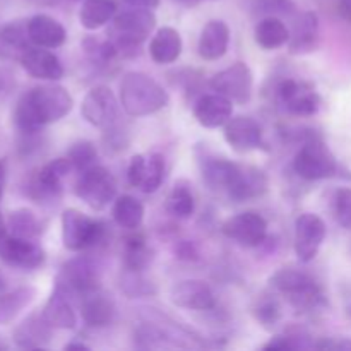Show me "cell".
Segmentation results:
<instances>
[{"mask_svg": "<svg viewBox=\"0 0 351 351\" xmlns=\"http://www.w3.org/2000/svg\"><path fill=\"white\" fill-rule=\"evenodd\" d=\"M74 98L57 84L36 86L24 93L14 108V125L23 136H36L41 129L67 117Z\"/></svg>", "mask_w": 351, "mask_h": 351, "instance_id": "1", "label": "cell"}, {"mask_svg": "<svg viewBox=\"0 0 351 351\" xmlns=\"http://www.w3.org/2000/svg\"><path fill=\"white\" fill-rule=\"evenodd\" d=\"M269 287L276 293L283 295L288 304L300 314H308L328 305L324 288L314 276L300 269L276 271L269 278Z\"/></svg>", "mask_w": 351, "mask_h": 351, "instance_id": "2", "label": "cell"}, {"mask_svg": "<svg viewBox=\"0 0 351 351\" xmlns=\"http://www.w3.org/2000/svg\"><path fill=\"white\" fill-rule=\"evenodd\" d=\"M170 103L167 89L144 72H127L120 81V105L130 117H146Z\"/></svg>", "mask_w": 351, "mask_h": 351, "instance_id": "3", "label": "cell"}, {"mask_svg": "<svg viewBox=\"0 0 351 351\" xmlns=\"http://www.w3.org/2000/svg\"><path fill=\"white\" fill-rule=\"evenodd\" d=\"M154 27H156V16L153 14V9L132 7L115 14L108 40L115 45L119 55L132 57L137 53L141 45L149 38Z\"/></svg>", "mask_w": 351, "mask_h": 351, "instance_id": "4", "label": "cell"}, {"mask_svg": "<svg viewBox=\"0 0 351 351\" xmlns=\"http://www.w3.org/2000/svg\"><path fill=\"white\" fill-rule=\"evenodd\" d=\"M293 171L307 182L324 180L335 177L338 161L319 134H312L302 143L293 158Z\"/></svg>", "mask_w": 351, "mask_h": 351, "instance_id": "5", "label": "cell"}, {"mask_svg": "<svg viewBox=\"0 0 351 351\" xmlns=\"http://www.w3.org/2000/svg\"><path fill=\"white\" fill-rule=\"evenodd\" d=\"M106 225L99 219L89 218L75 208L62 213V242L71 252H84L105 242Z\"/></svg>", "mask_w": 351, "mask_h": 351, "instance_id": "6", "label": "cell"}, {"mask_svg": "<svg viewBox=\"0 0 351 351\" xmlns=\"http://www.w3.org/2000/svg\"><path fill=\"white\" fill-rule=\"evenodd\" d=\"M117 180L108 168L101 165L88 168L79 173L75 182V195L95 211H101L117 199Z\"/></svg>", "mask_w": 351, "mask_h": 351, "instance_id": "7", "label": "cell"}, {"mask_svg": "<svg viewBox=\"0 0 351 351\" xmlns=\"http://www.w3.org/2000/svg\"><path fill=\"white\" fill-rule=\"evenodd\" d=\"M72 167L67 158H57L50 163L38 168L34 173L26 182V194L27 197L33 199L38 204H48L60 199L64 192V180L71 173Z\"/></svg>", "mask_w": 351, "mask_h": 351, "instance_id": "8", "label": "cell"}, {"mask_svg": "<svg viewBox=\"0 0 351 351\" xmlns=\"http://www.w3.org/2000/svg\"><path fill=\"white\" fill-rule=\"evenodd\" d=\"M98 288H101L98 267L91 259L81 256L67 261L55 280V290L69 295L71 298L79 297V300Z\"/></svg>", "mask_w": 351, "mask_h": 351, "instance_id": "9", "label": "cell"}, {"mask_svg": "<svg viewBox=\"0 0 351 351\" xmlns=\"http://www.w3.org/2000/svg\"><path fill=\"white\" fill-rule=\"evenodd\" d=\"M276 99L293 117H314L321 108V96L314 86L297 79H283L276 88Z\"/></svg>", "mask_w": 351, "mask_h": 351, "instance_id": "10", "label": "cell"}, {"mask_svg": "<svg viewBox=\"0 0 351 351\" xmlns=\"http://www.w3.org/2000/svg\"><path fill=\"white\" fill-rule=\"evenodd\" d=\"M209 86L213 91L226 96L233 103L245 105L252 98L254 74L245 62H235L213 75Z\"/></svg>", "mask_w": 351, "mask_h": 351, "instance_id": "11", "label": "cell"}, {"mask_svg": "<svg viewBox=\"0 0 351 351\" xmlns=\"http://www.w3.org/2000/svg\"><path fill=\"white\" fill-rule=\"evenodd\" d=\"M0 261L16 269L34 271L40 269L47 261L43 247L34 240L7 233L0 242Z\"/></svg>", "mask_w": 351, "mask_h": 351, "instance_id": "12", "label": "cell"}, {"mask_svg": "<svg viewBox=\"0 0 351 351\" xmlns=\"http://www.w3.org/2000/svg\"><path fill=\"white\" fill-rule=\"evenodd\" d=\"M221 233L228 240L245 247V249H256V247L263 245L266 240L267 221L259 213H239L223 223Z\"/></svg>", "mask_w": 351, "mask_h": 351, "instance_id": "13", "label": "cell"}, {"mask_svg": "<svg viewBox=\"0 0 351 351\" xmlns=\"http://www.w3.org/2000/svg\"><path fill=\"white\" fill-rule=\"evenodd\" d=\"M328 228L321 216L314 213H304L295 221V254L302 263H311L317 257L322 243H324Z\"/></svg>", "mask_w": 351, "mask_h": 351, "instance_id": "14", "label": "cell"}, {"mask_svg": "<svg viewBox=\"0 0 351 351\" xmlns=\"http://www.w3.org/2000/svg\"><path fill=\"white\" fill-rule=\"evenodd\" d=\"M120 103L113 91L106 86H95L81 103V113L84 120L91 125L106 129L119 122Z\"/></svg>", "mask_w": 351, "mask_h": 351, "instance_id": "15", "label": "cell"}, {"mask_svg": "<svg viewBox=\"0 0 351 351\" xmlns=\"http://www.w3.org/2000/svg\"><path fill=\"white\" fill-rule=\"evenodd\" d=\"M165 178V158L158 153L136 154L127 168V180L132 187L153 194L161 187Z\"/></svg>", "mask_w": 351, "mask_h": 351, "instance_id": "16", "label": "cell"}, {"mask_svg": "<svg viewBox=\"0 0 351 351\" xmlns=\"http://www.w3.org/2000/svg\"><path fill=\"white\" fill-rule=\"evenodd\" d=\"M170 298L177 307L187 308V311L209 312L215 311L218 305L213 288L202 280L178 281L171 287Z\"/></svg>", "mask_w": 351, "mask_h": 351, "instance_id": "17", "label": "cell"}, {"mask_svg": "<svg viewBox=\"0 0 351 351\" xmlns=\"http://www.w3.org/2000/svg\"><path fill=\"white\" fill-rule=\"evenodd\" d=\"M267 187H269V180L261 168L250 167V165H239L226 192L233 201L247 202L263 197L267 192Z\"/></svg>", "mask_w": 351, "mask_h": 351, "instance_id": "18", "label": "cell"}, {"mask_svg": "<svg viewBox=\"0 0 351 351\" xmlns=\"http://www.w3.org/2000/svg\"><path fill=\"white\" fill-rule=\"evenodd\" d=\"M225 141L237 153H250L263 147L264 136L259 122L245 115L232 117L225 125Z\"/></svg>", "mask_w": 351, "mask_h": 351, "instance_id": "19", "label": "cell"}, {"mask_svg": "<svg viewBox=\"0 0 351 351\" xmlns=\"http://www.w3.org/2000/svg\"><path fill=\"white\" fill-rule=\"evenodd\" d=\"M19 64L34 79L58 81V79L64 77V65L58 60L57 55L50 51V48L31 45L21 57Z\"/></svg>", "mask_w": 351, "mask_h": 351, "instance_id": "20", "label": "cell"}, {"mask_svg": "<svg viewBox=\"0 0 351 351\" xmlns=\"http://www.w3.org/2000/svg\"><path fill=\"white\" fill-rule=\"evenodd\" d=\"M194 117L206 129L225 127L233 117V101L219 93L202 95L194 105Z\"/></svg>", "mask_w": 351, "mask_h": 351, "instance_id": "21", "label": "cell"}, {"mask_svg": "<svg viewBox=\"0 0 351 351\" xmlns=\"http://www.w3.org/2000/svg\"><path fill=\"white\" fill-rule=\"evenodd\" d=\"M81 305V317L91 328H106L115 319V302L108 293L98 288V290L91 291V293L84 295L79 300Z\"/></svg>", "mask_w": 351, "mask_h": 351, "instance_id": "22", "label": "cell"}, {"mask_svg": "<svg viewBox=\"0 0 351 351\" xmlns=\"http://www.w3.org/2000/svg\"><path fill=\"white\" fill-rule=\"evenodd\" d=\"M27 27V36H29L31 43L36 47L43 48H53L62 47L67 40V31L65 27L53 19L48 14H36L31 19L26 21Z\"/></svg>", "mask_w": 351, "mask_h": 351, "instance_id": "23", "label": "cell"}, {"mask_svg": "<svg viewBox=\"0 0 351 351\" xmlns=\"http://www.w3.org/2000/svg\"><path fill=\"white\" fill-rule=\"evenodd\" d=\"M53 328L48 324L43 314H31L14 329L12 338L19 348L38 350L45 348L51 341Z\"/></svg>", "mask_w": 351, "mask_h": 351, "instance_id": "24", "label": "cell"}, {"mask_svg": "<svg viewBox=\"0 0 351 351\" xmlns=\"http://www.w3.org/2000/svg\"><path fill=\"white\" fill-rule=\"evenodd\" d=\"M319 43V19L317 14L307 10V12L298 14L293 23V29L290 31V40L288 48L290 53L304 55L311 53L317 48Z\"/></svg>", "mask_w": 351, "mask_h": 351, "instance_id": "25", "label": "cell"}, {"mask_svg": "<svg viewBox=\"0 0 351 351\" xmlns=\"http://www.w3.org/2000/svg\"><path fill=\"white\" fill-rule=\"evenodd\" d=\"M230 45V27L225 21H209L201 31L197 50L201 58L208 62L219 60L226 53Z\"/></svg>", "mask_w": 351, "mask_h": 351, "instance_id": "26", "label": "cell"}, {"mask_svg": "<svg viewBox=\"0 0 351 351\" xmlns=\"http://www.w3.org/2000/svg\"><path fill=\"white\" fill-rule=\"evenodd\" d=\"M31 45L26 23L12 21L0 26V60L19 62Z\"/></svg>", "mask_w": 351, "mask_h": 351, "instance_id": "27", "label": "cell"}, {"mask_svg": "<svg viewBox=\"0 0 351 351\" xmlns=\"http://www.w3.org/2000/svg\"><path fill=\"white\" fill-rule=\"evenodd\" d=\"M182 36L175 27L165 26L156 31L149 41V55L156 64L167 65L178 60L182 53Z\"/></svg>", "mask_w": 351, "mask_h": 351, "instance_id": "28", "label": "cell"}, {"mask_svg": "<svg viewBox=\"0 0 351 351\" xmlns=\"http://www.w3.org/2000/svg\"><path fill=\"white\" fill-rule=\"evenodd\" d=\"M41 314L53 329H74L77 324V315H75L71 297L55 288Z\"/></svg>", "mask_w": 351, "mask_h": 351, "instance_id": "29", "label": "cell"}, {"mask_svg": "<svg viewBox=\"0 0 351 351\" xmlns=\"http://www.w3.org/2000/svg\"><path fill=\"white\" fill-rule=\"evenodd\" d=\"M154 261V250L147 243L144 233L132 230V235H129L123 243V266L127 271H136L143 273L144 269L151 266Z\"/></svg>", "mask_w": 351, "mask_h": 351, "instance_id": "30", "label": "cell"}, {"mask_svg": "<svg viewBox=\"0 0 351 351\" xmlns=\"http://www.w3.org/2000/svg\"><path fill=\"white\" fill-rule=\"evenodd\" d=\"M254 38H256V43L264 50H276L288 43L290 29L281 17L266 16L256 24Z\"/></svg>", "mask_w": 351, "mask_h": 351, "instance_id": "31", "label": "cell"}, {"mask_svg": "<svg viewBox=\"0 0 351 351\" xmlns=\"http://www.w3.org/2000/svg\"><path fill=\"white\" fill-rule=\"evenodd\" d=\"M115 14V0H84L79 10V23L84 29L95 31L113 21Z\"/></svg>", "mask_w": 351, "mask_h": 351, "instance_id": "32", "label": "cell"}, {"mask_svg": "<svg viewBox=\"0 0 351 351\" xmlns=\"http://www.w3.org/2000/svg\"><path fill=\"white\" fill-rule=\"evenodd\" d=\"M239 163L226 160V158L206 156L201 163L202 178L211 189L218 191H226L235 175Z\"/></svg>", "mask_w": 351, "mask_h": 351, "instance_id": "33", "label": "cell"}, {"mask_svg": "<svg viewBox=\"0 0 351 351\" xmlns=\"http://www.w3.org/2000/svg\"><path fill=\"white\" fill-rule=\"evenodd\" d=\"M36 297V290L31 287H19L0 293V326L9 324L17 317Z\"/></svg>", "mask_w": 351, "mask_h": 351, "instance_id": "34", "label": "cell"}, {"mask_svg": "<svg viewBox=\"0 0 351 351\" xmlns=\"http://www.w3.org/2000/svg\"><path fill=\"white\" fill-rule=\"evenodd\" d=\"M113 219L125 230H139L144 221V206L139 199L132 195H120L113 201Z\"/></svg>", "mask_w": 351, "mask_h": 351, "instance_id": "35", "label": "cell"}, {"mask_svg": "<svg viewBox=\"0 0 351 351\" xmlns=\"http://www.w3.org/2000/svg\"><path fill=\"white\" fill-rule=\"evenodd\" d=\"M7 233L10 235L21 237V239L36 240L38 237L43 233L45 225L31 209L19 208L14 209L9 216H7Z\"/></svg>", "mask_w": 351, "mask_h": 351, "instance_id": "36", "label": "cell"}, {"mask_svg": "<svg viewBox=\"0 0 351 351\" xmlns=\"http://www.w3.org/2000/svg\"><path fill=\"white\" fill-rule=\"evenodd\" d=\"M252 314L266 331H273L283 317V307H281V302L278 300L276 291H263L261 295H257L252 305Z\"/></svg>", "mask_w": 351, "mask_h": 351, "instance_id": "37", "label": "cell"}, {"mask_svg": "<svg viewBox=\"0 0 351 351\" xmlns=\"http://www.w3.org/2000/svg\"><path fill=\"white\" fill-rule=\"evenodd\" d=\"M165 208H167L168 215L177 219L191 218L195 209V199L194 194H192L191 185L187 182H177L175 187L170 191V194H168Z\"/></svg>", "mask_w": 351, "mask_h": 351, "instance_id": "38", "label": "cell"}, {"mask_svg": "<svg viewBox=\"0 0 351 351\" xmlns=\"http://www.w3.org/2000/svg\"><path fill=\"white\" fill-rule=\"evenodd\" d=\"M65 158L71 163L72 170L79 171V173L98 165L96 163V160H98V151H96L95 144L91 141H79V143L72 144L71 149L65 154Z\"/></svg>", "mask_w": 351, "mask_h": 351, "instance_id": "39", "label": "cell"}, {"mask_svg": "<svg viewBox=\"0 0 351 351\" xmlns=\"http://www.w3.org/2000/svg\"><path fill=\"white\" fill-rule=\"evenodd\" d=\"M332 213L341 228L351 232V189L341 187L335 192L332 197Z\"/></svg>", "mask_w": 351, "mask_h": 351, "instance_id": "40", "label": "cell"}, {"mask_svg": "<svg viewBox=\"0 0 351 351\" xmlns=\"http://www.w3.org/2000/svg\"><path fill=\"white\" fill-rule=\"evenodd\" d=\"M103 130H105L103 132V146H105L106 153H120V151H123L129 146V130L123 125H120L119 122Z\"/></svg>", "mask_w": 351, "mask_h": 351, "instance_id": "41", "label": "cell"}, {"mask_svg": "<svg viewBox=\"0 0 351 351\" xmlns=\"http://www.w3.org/2000/svg\"><path fill=\"white\" fill-rule=\"evenodd\" d=\"M254 9L266 16H291L295 12V3L291 0H256Z\"/></svg>", "mask_w": 351, "mask_h": 351, "instance_id": "42", "label": "cell"}, {"mask_svg": "<svg viewBox=\"0 0 351 351\" xmlns=\"http://www.w3.org/2000/svg\"><path fill=\"white\" fill-rule=\"evenodd\" d=\"M123 291L129 295L130 298L136 297H144V295L154 293V287L151 283H147L146 280L141 278V273L136 271H127V276L123 278Z\"/></svg>", "mask_w": 351, "mask_h": 351, "instance_id": "43", "label": "cell"}, {"mask_svg": "<svg viewBox=\"0 0 351 351\" xmlns=\"http://www.w3.org/2000/svg\"><path fill=\"white\" fill-rule=\"evenodd\" d=\"M16 86V75L10 69L0 67V99L7 98Z\"/></svg>", "mask_w": 351, "mask_h": 351, "instance_id": "44", "label": "cell"}, {"mask_svg": "<svg viewBox=\"0 0 351 351\" xmlns=\"http://www.w3.org/2000/svg\"><path fill=\"white\" fill-rule=\"evenodd\" d=\"M314 348L351 351V339H321V341L314 343Z\"/></svg>", "mask_w": 351, "mask_h": 351, "instance_id": "45", "label": "cell"}, {"mask_svg": "<svg viewBox=\"0 0 351 351\" xmlns=\"http://www.w3.org/2000/svg\"><path fill=\"white\" fill-rule=\"evenodd\" d=\"M177 256L180 257V259H185V261H194L197 259V250H195V247L192 245L191 242H180V245L177 247Z\"/></svg>", "mask_w": 351, "mask_h": 351, "instance_id": "46", "label": "cell"}, {"mask_svg": "<svg viewBox=\"0 0 351 351\" xmlns=\"http://www.w3.org/2000/svg\"><path fill=\"white\" fill-rule=\"evenodd\" d=\"M130 7H143V9H156L160 5V0H123Z\"/></svg>", "mask_w": 351, "mask_h": 351, "instance_id": "47", "label": "cell"}, {"mask_svg": "<svg viewBox=\"0 0 351 351\" xmlns=\"http://www.w3.org/2000/svg\"><path fill=\"white\" fill-rule=\"evenodd\" d=\"M5 177H7V163L5 160L0 158V199H2L3 189H5Z\"/></svg>", "mask_w": 351, "mask_h": 351, "instance_id": "48", "label": "cell"}, {"mask_svg": "<svg viewBox=\"0 0 351 351\" xmlns=\"http://www.w3.org/2000/svg\"><path fill=\"white\" fill-rule=\"evenodd\" d=\"M31 3H34V5H40V7H53L57 5L60 0H29Z\"/></svg>", "mask_w": 351, "mask_h": 351, "instance_id": "49", "label": "cell"}, {"mask_svg": "<svg viewBox=\"0 0 351 351\" xmlns=\"http://www.w3.org/2000/svg\"><path fill=\"white\" fill-rule=\"evenodd\" d=\"M64 348L65 350H89V346L84 345V343H81V341H72V343H67Z\"/></svg>", "mask_w": 351, "mask_h": 351, "instance_id": "50", "label": "cell"}, {"mask_svg": "<svg viewBox=\"0 0 351 351\" xmlns=\"http://www.w3.org/2000/svg\"><path fill=\"white\" fill-rule=\"evenodd\" d=\"M5 235H7V223H5V219H3L2 213H0V242H2V239Z\"/></svg>", "mask_w": 351, "mask_h": 351, "instance_id": "51", "label": "cell"}, {"mask_svg": "<svg viewBox=\"0 0 351 351\" xmlns=\"http://www.w3.org/2000/svg\"><path fill=\"white\" fill-rule=\"evenodd\" d=\"M178 3H182V5H187V7H192V5H197L201 0H177Z\"/></svg>", "mask_w": 351, "mask_h": 351, "instance_id": "52", "label": "cell"}, {"mask_svg": "<svg viewBox=\"0 0 351 351\" xmlns=\"http://www.w3.org/2000/svg\"><path fill=\"white\" fill-rule=\"evenodd\" d=\"M5 288H7V280H5V276L2 274V271H0V293H2V291H5Z\"/></svg>", "mask_w": 351, "mask_h": 351, "instance_id": "53", "label": "cell"}, {"mask_svg": "<svg viewBox=\"0 0 351 351\" xmlns=\"http://www.w3.org/2000/svg\"><path fill=\"white\" fill-rule=\"evenodd\" d=\"M2 348H3V346H2V345H0V350H2Z\"/></svg>", "mask_w": 351, "mask_h": 351, "instance_id": "54", "label": "cell"}]
</instances>
